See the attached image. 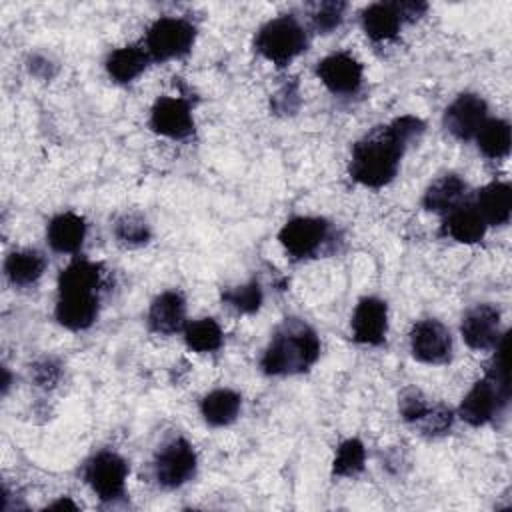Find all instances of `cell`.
Segmentation results:
<instances>
[{"instance_id":"6da1fadb","label":"cell","mask_w":512,"mask_h":512,"mask_svg":"<svg viewBox=\"0 0 512 512\" xmlns=\"http://www.w3.org/2000/svg\"><path fill=\"white\" fill-rule=\"evenodd\" d=\"M422 132L424 122L412 114L398 116L390 124L370 130L352 146L348 166L352 180L366 188H382L390 184L400 170V160L406 148Z\"/></svg>"},{"instance_id":"7a4b0ae2","label":"cell","mask_w":512,"mask_h":512,"mask_svg":"<svg viewBox=\"0 0 512 512\" xmlns=\"http://www.w3.org/2000/svg\"><path fill=\"white\" fill-rule=\"evenodd\" d=\"M320 356V338L304 320L286 318L272 334L260 368L268 376H290L306 372Z\"/></svg>"},{"instance_id":"3957f363","label":"cell","mask_w":512,"mask_h":512,"mask_svg":"<svg viewBox=\"0 0 512 512\" xmlns=\"http://www.w3.org/2000/svg\"><path fill=\"white\" fill-rule=\"evenodd\" d=\"M306 46V30L292 14L268 20L258 30L254 40L256 52L278 68L290 64L296 56H300L306 50Z\"/></svg>"},{"instance_id":"277c9868","label":"cell","mask_w":512,"mask_h":512,"mask_svg":"<svg viewBox=\"0 0 512 512\" xmlns=\"http://www.w3.org/2000/svg\"><path fill=\"white\" fill-rule=\"evenodd\" d=\"M196 40V26L186 18L162 16L148 28L144 48L154 62H166L188 54Z\"/></svg>"},{"instance_id":"5b68a950","label":"cell","mask_w":512,"mask_h":512,"mask_svg":"<svg viewBox=\"0 0 512 512\" xmlns=\"http://www.w3.org/2000/svg\"><path fill=\"white\" fill-rule=\"evenodd\" d=\"M128 472V464L120 454L102 450L86 462L84 480L102 502H114L126 492Z\"/></svg>"},{"instance_id":"8992f818","label":"cell","mask_w":512,"mask_h":512,"mask_svg":"<svg viewBox=\"0 0 512 512\" xmlns=\"http://www.w3.org/2000/svg\"><path fill=\"white\" fill-rule=\"evenodd\" d=\"M328 234L330 224L324 218L296 216L280 228L278 240L292 260H304L320 252V248L328 240Z\"/></svg>"},{"instance_id":"52a82bcc","label":"cell","mask_w":512,"mask_h":512,"mask_svg":"<svg viewBox=\"0 0 512 512\" xmlns=\"http://www.w3.org/2000/svg\"><path fill=\"white\" fill-rule=\"evenodd\" d=\"M196 452L184 438H174L164 444L154 456V478L164 488L186 484L196 472Z\"/></svg>"},{"instance_id":"ba28073f","label":"cell","mask_w":512,"mask_h":512,"mask_svg":"<svg viewBox=\"0 0 512 512\" xmlns=\"http://www.w3.org/2000/svg\"><path fill=\"white\" fill-rule=\"evenodd\" d=\"M510 388H504L490 376L478 380L462 398L458 416L470 426L488 424L508 402Z\"/></svg>"},{"instance_id":"9c48e42d","label":"cell","mask_w":512,"mask_h":512,"mask_svg":"<svg viewBox=\"0 0 512 512\" xmlns=\"http://www.w3.org/2000/svg\"><path fill=\"white\" fill-rule=\"evenodd\" d=\"M452 334L434 318L420 320L410 330V350L418 362L446 364L452 358Z\"/></svg>"},{"instance_id":"30bf717a","label":"cell","mask_w":512,"mask_h":512,"mask_svg":"<svg viewBox=\"0 0 512 512\" xmlns=\"http://www.w3.org/2000/svg\"><path fill=\"white\" fill-rule=\"evenodd\" d=\"M150 128L166 138L184 140L194 132V116L188 100L160 96L150 110Z\"/></svg>"},{"instance_id":"8fae6325","label":"cell","mask_w":512,"mask_h":512,"mask_svg":"<svg viewBox=\"0 0 512 512\" xmlns=\"http://www.w3.org/2000/svg\"><path fill=\"white\" fill-rule=\"evenodd\" d=\"M352 338L364 346H380L386 340L388 332V306L376 296L362 298L350 320Z\"/></svg>"},{"instance_id":"7c38bea8","label":"cell","mask_w":512,"mask_h":512,"mask_svg":"<svg viewBox=\"0 0 512 512\" xmlns=\"http://www.w3.org/2000/svg\"><path fill=\"white\" fill-rule=\"evenodd\" d=\"M488 120V106L478 94H460L444 112V128L458 140H472Z\"/></svg>"},{"instance_id":"4fadbf2b","label":"cell","mask_w":512,"mask_h":512,"mask_svg":"<svg viewBox=\"0 0 512 512\" xmlns=\"http://www.w3.org/2000/svg\"><path fill=\"white\" fill-rule=\"evenodd\" d=\"M320 82L332 94H354L362 84V64L348 52H334L316 66Z\"/></svg>"},{"instance_id":"5bb4252c","label":"cell","mask_w":512,"mask_h":512,"mask_svg":"<svg viewBox=\"0 0 512 512\" xmlns=\"http://www.w3.org/2000/svg\"><path fill=\"white\" fill-rule=\"evenodd\" d=\"M460 334L472 350H492L500 340V310L492 304H476L460 324Z\"/></svg>"},{"instance_id":"9a60e30c","label":"cell","mask_w":512,"mask_h":512,"mask_svg":"<svg viewBox=\"0 0 512 512\" xmlns=\"http://www.w3.org/2000/svg\"><path fill=\"white\" fill-rule=\"evenodd\" d=\"M98 302V294H58L54 316L60 326L72 332H80L90 328L98 318Z\"/></svg>"},{"instance_id":"2e32d148","label":"cell","mask_w":512,"mask_h":512,"mask_svg":"<svg viewBox=\"0 0 512 512\" xmlns=\"http://www.w3.org/2000/svg\"><path fill=\"white\" fill-rule=\"evenodd\" d=\"M148 326L156 334H176L186 326V300L176 290L158 294L148 310Z\"/></svg>"},{"instance_id":"e0dca14e","label":"cell","mask_w":512,"mask_h":512,"mask_svg":"<svg viewBox=\"0 0 512 512\" xmlns=\"http://www.w3.org/2000/svg\"><path fill=\"white\" fill-rule=\"evenodd\" d=\"M86 238V220L76 212L56 214L46 228V240L54 252L74 254Z\"/></svg>"},{"instance_id":"ac0fdd59","label":"cell","mask_w":512,"mask_h":512,"mask_svg":"<svg viewBox=\"0 0 512 512\" xmlns=\"http://www.w3.org/2000/svg\"><path fill=\"white\" fill-rule=\"evenodd\" d=\"M444 216L442 232L460 244H476L486 234L488 226L474 204H458Z\"/></svg>"},{"instance_id":"d6986e66","label":"cell","mask_w":512,"mask_h":512,"mask_svg":"<svg viewBox=\"0 0 512 512\" xmlns=\"http://www.w3.org/2000/svg\"><path fill=\"white\" fill-rule=\"evenodd\" d=\"M402 24L396 2H376L362 12V28L372 42L392 40Z\"/></svg>"},{"instance_id":"ffe728a7","label":"cell","mask_w":512,"mask_h":512,"mask_svg":"<svg viewBox=\"0 0 512 512\" xmlns=\"http://www.w3.org/2000/svg\"><path fill=\"white\" fill-rule=\"evenodd\" d=\"M102 286V270L98 264L76 258L66 268H62L58 276V294H98Z\"/></svg>"},{"instance_id":"44dd1931","label":"cell","mask_w":512,"mask_h":512,"mask_svg":"<svg viewBox=\"0 0 512 512\" xmlns=\"http://www.w3.org/2000/svg\"><path fill=\"white\" fill-rule=\"evenodd\" d=\"M474 206L486 226H502L512 214V190L504 182H492L478 192Z\"/></svg>"},{"instance_id":"7402d4cb","label":"cell","mask_w":512,"mask_h":512,"mask_svg":"<svg viewBox=\"0 0 512 512\" xmlns=\"http://www.w3.org/2000/svg\"><path fill=\"white\" fill-rule=\"evenodd\" d=\"M46 270V256L40 250H14L4 260V274L14 286H30L40 280Z\"/></svg>"},{"instance_id":"603a6c76","label":"cell","mask_w":512,"mask_h":512,"mask_svg":"<svg viewBox=\"0 0 512 512\" xmlns=\"http://www.w3.org/2000/svg\"><path fill=\"white\" fill-rule=\"evenodd\" d=\"M242 398L236 390L216 388L208 392L200 402V414L208 426L222 428L232 424L238 418Z\"/></svg>"},{"instance_id":"cb8c5ba5","label":"cell","mask_w":512,"mask_h":512,"mask_svg":"<svg viewBox=\"0 0 512 512\" xmlns=\"http://www.w3.org/2000/svg\"><path fill=\"white\" fill-rule=\"evenodd\" d=\"M150 56L144 46H122L108 54L106 72L118 84H128L138 78L150 64Z\"/></svg>"},{"instance_id":"d4e9b609","label":"cell","mask_w":512,"mask_h":512,"mask_svg":"<svg viewBox=\"0 0 512 512\" xmlns=\"http://www.w3.org/2000/svg\"><path fill=\"white\" fill-rule=\"evenodd\" d=\"M464 194L466 182L458 174H444L426 188L422 204L430 212L448 214L452 208L462 204Z\"/></svg>"},{"instance_id":"484cf974","label":"cell","mask_w":512,"mask_h":512,"mask_svg":"<svg viewBox=\"0 0 512 512\" xmlns=\"http://www.w3.org/2000/svg\"><path fill=\"white\" fill-rule=\"evenodd\" d=\"M474 138L486 158L500 160L510 152V124L502 118H488Z\"/></svg>"},{"instance_id":"4316f807","label":"cell","mask_w":512,"mask_h":512,"mask_svg":"<svg viewBox=\"0 0 512 512\" xmlns=\"http://www.w3.org/2000/svg\"><path fill=\"white\" fill-rule=\"evenodd\" d=\"M184 342L190 350L208 354L222 348L224 332L214 318H200L184 326Z\"/></svg>"},{"instance_id":"83f0119b","label":"cell","mask_w":512,"mask_h":512,"mask_svg":"<svg viewBox=\"0 0 512 512\" xmlns=\"http://www.w3.org/2000/svg\"><path fill=\"white\" fill-rule=\"evenodd\" d=\"M364 462H366L364 444L356 438H348L336 448L334 462H332V472H334V476L350 478V476H356L364 470Z\"/></svg>"},{"instance_id":"f1b7e54d","label":"cell","mask_w":512,"mask_h":512,"mask_svg":"<svg viewBox=\"0 0 512 512\" xmlns=\"http://www.w3.org/2000/svg\"><path fill=\"white\" fill-rule=\"evenodd\" d=\"M222 300H224V304H228L230 308H234L240 314H254L260 310V306L264 302V292H262L258 280H250L246 284L224 290Z\"/></svg>"},{"instance_id":"f546056e","label":"cell","mask_w":512,"mask_h":512,"mask_svg":"<svg viewBox=\"0 0 512 512\" xmlns=\"http://www.w3.org/2000/svg\"><path fill=\"white\" fill-rule=\"evenodd\" d=\"M114 238L126 248H138L150 240V226L138 214H122L114 222Z\"/></svg>"},{"instance_id":"4dcf8cb0","label":"cell","mask_w":512,"mask_h":512,"mask_svg":"<svg viewBox=\"0 0 512 512\" xmlns=\"http://www.w3.org/2000/svg\"><path fill=\"white\" fill-rule=\"evenodd\" d=\"M346 4L338 0H328V2H316L310 6V20L316 32L320 34H330L336 30L344 18Z\"/></svg>"},{"instance_id":"1f68e13d","label":"cell","mask_w":512,"mask_h":512,"mask_svg":"<svg viewBox=\"0 0 512 512\" xmlns=\"http://www.w3.org/2000/svg\"><path fill=\"white\" fill-rule=\"evenodd\" d=\"M430 402L428 398H424V394L416 388H408L400 394V400H398V410H400V416L410 422V424H418L430 410Z\"/></svg>"},{"instance_id":"d6a6232c","label":"cell","mask_w":512,"mask_h":512,"mask_svg":"<svg viewBox=\"0 0 512 512\" xmlns=\"http://www.w3.org/2000/svg\"><path fill=\"white\" fill-rule=\"evenodd\" d=\"M454 422V414L450 408L442 406V404H436V406H430L428 414L416 424L420 428L422 434L426 436H440L444 432L450 430Z\"/></svg>"},{"instance_id":"836d02e7","label":"cell","mask_w":512,"mask_h":512,"mask_svg":"<svg viewBox=\"0 0 512 512\" xmlns=\"http://www.w3.org/2000/svg\"><path fill=\"white\" fill-rule=\"evenodd\" d=\"M270 106L274 110V114H280V116H290L298 110L300 106V92H298V84L292 82V84H284L270 100Z\"/></svg>"},{"instance_id":"e575fe53","label":"cell","mask_w":512,"mask_h":512,"mask_svg":"<svg viewBox=\"0 0 512 512\" xmlns=\"http://www.w3.org/2000/svg\"><path fill=\"white\" fill-rule=\"evenodd\" d=\"M32 378L42 388H52L60 378V364L54 358H42L32 366Z\"/></svg>"},{"instance_id":"d590c367","label":"cell","mask_w":512,"mask_h":512,"mask_svg":"<svg viewBox=\"0 0 512 512\" xmlns=\"http://www.w3.org/2000/svg\"><path fill=\"white\" fill-rule=\"evenodd\" d=\"M396 8H398V14L404 22H412V20H418L426 12L428 6L424 2L408 0V2H396Z\"/></svg>"},{"instance_id":"8d00e7d4","label":"cell","mask_w":512,"mask_h":512,"mask_svg":"<svg viewBox=\"0 0 512 512\" xmlns=\"http://www.w3.org/2000/svg\"><path fill=\"white\" fill-rule=\"evenodd\" d=\"M48 508H52V510H56V508H68V510H76V508H78V506H76V504H74V502H72V500H70V498H68V496H66V498H64V496H62V498H60V500H56V502H52V504H50V506H48Z\"/></svg>"},{"instance_id":"74e56055","label":"cell","mask_w":512,"mask_h":512,"mask_svg":"<svg viewBox=\"0 0 512 512\" xmlns=\"http://www.w3.org/2000/svg\"><path fill=\"white\" fill-rule=\"evenodd\" d=\"M2 374H4V380H2V392L6 394V392H8V386H10V374H8V368H2Z\"/></svg>"}]
</instances>
